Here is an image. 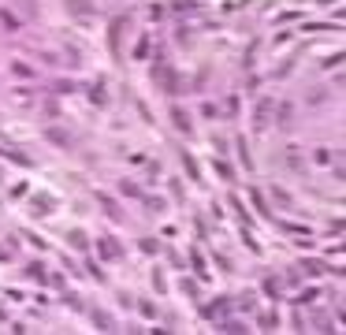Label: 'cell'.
<instances>
[{
    "mask_svg": "<svg viewBox=\"0 0 346 335\" xmlns=\"http://www.w3.org/2000/svg\"><path fill=\"white\" fill-rule=\"evenodd\" d=\"M156 78L164 82V90H168V93H175V75L168 71V63H156Z\"/></svg>",
    "mask_w": 346,
    "mask_h": 335,
    "instance_id": "1",
    "label": "cell"
},
{
    "mask_svg": "<svg viewBox=\"0 0 346 335\" xmlns=\"http://www.w3.org/2000/svg\"><path fill=\"white\" fill-rule=\"evenodd\" d=\"M268 108H272V101H261V104H257V127L268 123Z\"/></svg>",
    "mask_w": 346,
    "mask_h": 335,
    "instance_id": "2",
    "label": "cell"
},
{
    "mask_svg": "<svg viewBox=\"0 0 346 335\" xmlns=\"http://www.w3.org/2000/svg\"><path fill=\"white\" fill-rule=\"evenodd\" d=\"M67 4H71V11H78V15H86V11H93V8L86 4V0H67Z\"/></svg>",
    "mask_w": 346,
    "mask_h": 335,
    "instance_id": "3",
    "label": "cell"
},
{
    "mask_svg": "<svg viewBox=\"0 0 346 335\" xmlns=\"http://www.w3.org/2000/svg\"><path fill=\"white\" fill-rule=\"evenodd\" d=\"M175 127H179V131H190V119H186V112H175Z\"/></svg>",
    "mask_w": 346,
    "mask_h": 335,
    "instance_id": "4",
    "label": "cell"
},
{
    "mask_svg": "<svg viewBox=\"0 0 346 335\" xmlns=\"http://www.w3.org/2000/svg\"><path fill=\"white\" fill-rule=\"evenodd\" d=\"M101 250L108 253V257H119V246H116V242H108V238H104V242H101Z\"/></svg>",
    "mask_w": 346,
    "mask_h": 335,
    "instance_id": "5",
    "label": "cell"
},
{
    "mask_svg": "<svg viewBox=\"0 0 346 335\" xmlns=\"http://www.w3.org/2000/svg\"><path fill=\"white\" fill-rule=\"evenodd\" d=\"M71 246H86V235L82 231H71Z\"/></svg>",
    "mask_w": 346,
    "mask_h": 335,
    "instance_id": "6",
    "label": "cell"
}]
</instances>
